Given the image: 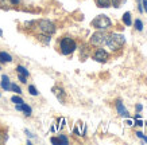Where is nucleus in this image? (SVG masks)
Instances as JSON below:
<instances>
[{
  "mask_svg": "<svg viewBox=\"0 0 147 145\" xmlns=\"http://www.w3.org/2000/svg\"><path fill=\"white\" fill-rule=\"evenodd\" d=\"M23 26L26 30H34L36 28V20H30V22H24L23 23Z\"/></svg>",
  "mask_w": 147,
  "mask_h": 145,
  "instance_id": "obj_20",
  "label": "nucleus"
},
{
  "mask_svg": "<svg viewBox=\"0 0 147 145\" xmlns=\"http://www.w3.org/2000/svg\"><path fill=\"white\" fill-rule=\"evenodd\" d=\"M90 55H92V59L98 62V63H107L111 59V54L108 53L105 48H102V46L101 47H96Z\"/></svg>",
  "mask_w": 147,
  "mask_h": 145,
  "instance_id": "obj_6",
  "label": "nucleus"
},
{
  "mask_svg": "<svg viewBox=\"0 0 147 145\" xmlns=\"http://www.w3.org/2000/svg\"><path fill=\"white\" fill-rule=\"evenodd\" d=\"M123 23L125 26H132V18H131V12H125L123 15Z\"/></svg>",
  "mask_w": 147,
  "mask_h": 145,
  "instance_id": "obj_18",
  "label": "nucleus"
},
{
  "mask_svg": "<svg viewBox=\"0 0 147 145\" xmlns=\"http://www.w3.org/2000/svg\"><path fill=\"white\" fill-rule=\"evenodd\" d=\"M13 61L12 55L7 51H0V63L1 65H7V63H11Z\"/></svg>",
  "mask_w": 147,
  "mask_h": 145,
  "instance_id": "obj_14",
  "label": "nucleus"
},
{
  "mask_svg": "<svg viewBox=\"0 0 147 145\" xmlns=\"http://www.w3.org/2000/svg\"><path fill=\"white\" fill-rule=\"evenodd\" d=\"M11 102H12L13 105H18V104H23V98L20 97V94H16V96H12L11 97Z\"/></svg>",
  "mask_w": 147,
  "mask_h": 145,
  "instance_id": "obj_21",
  "label": "nucleus"
},
{
  "mask_svg": "<svg viewBox=\"0 0 147 145\" xmlns=\"http://www.w3.org/2000/svg\"><path fill=\"white\" fill-rule=\"evenodd\" d=\"M0 97H1V94H0Z\"/></svg>",
  "mask_w": 147,
  "mask_h": 145,
  "instance_id": "obj_38",
  "label": "nucleus"
},
{
  "mask_svg": "<svg viewBox=\"0 0 147 145\" xmlns=\"http://www.w3.org/2000/svg\"><path fill=\"white\" fill-rule=\"evenodd\" d=\"M94 3L98 8H109L111 7V0H94Z\"/></svg>",
  "mask_w": 147,
  "mask_h": 145,
  "instance_id": "obj_16",
  "label": "nucleus"
},
{
  "mask_svg": "<svg viewBox=\"0 0 147 145\" xmlns=\"http://www.w3.org/2000/svg\"><path fill=\"white\" fill-rule=\"evenodd\" d=\"M51 92L54 93V96L57 97L58 101L61 102V104H65V101H66V92H65L61 86H54V88L51 89Z\"/></svg>",
  "mask_w": 147,
  "mask_h": 145,
  "instance_id": "obj_7",
  "label": "nucleus"
},
{
  "mask_svg": "<svg viewBox=\"0 0 147 145\" xmlns=\"http://www.w3.org/2000/svg\"><path fill=\"white\" fill-rule=\"evenodd\" d=\"M144 124H146V126H147V121H146V122H144Z\"/></svg>",
  "mask_w": 147,
  "mask_h": 145,
  "instance_id": "obj_37",
  "label": "nucleus"
},
{
  "mask_svg": "<svg viewBox=\"0 0 147 145\" xmlns=\"http://www.w3.org/2000/svg\"><path fill=\"white\" fill-rule=\"evenodd\" d=\"M65 125H66V118L65 117H58L57 121L51 126V130L53 132H59V130H62L63 128H65Z\"/></svg>",
  "mask_w": 147,
  "mask_h": 145,
  "instance_id": "obj_10",
  "label": "nucleus"
},
{
  "mask_svg": "<svg viewBox=\"0 0 147 145\" xmlns=\"http://www.w3.org/2000/svg\"><path fill=\"white\" fill-rule=\"evenodd\" d=\"M90 26L93 27L94 30L108 31L112 27V20L108 18L107 15H97V16L90 22Z\"/></svg>",
  "mask_w": 147,
  "mask_h": 145,
  "instance_id": "obj_3",
  "label": "nucleus"
},
{
  "mask_svg": "<svg viewBox=\"0 0 147 145\" xmlns=\"http://www.w3.org/2000/svg\"><path fill=\"white\" fill-rule=\"evenodd\" d=\"M18 79H19V82H20V84H23V85L27 84V77H24V75L18 74Z\"/></svg>",
  "mask_w": 147,
  "mask_h": 145,
  "instance_id": "obj_26",
  "label": "nucleus"
},
{
  "mask_svg": "<svg viewBox=\"0 0 147 145\" xmlns=\"http://www.w3.org/2000/svg\"><path fill=\"white\" fill-rule=\"evenodd\" d=\"M134 26H135V30L136 31H139V32H142L143 31V22L140 20V19H135Z\"/></svg>",
  "mask_w": 147,
  "mask_h": 145,
  "instance_id": "obj_23",
  "label": "nucleus"
},
{
  "mask_svg": "<svg viewBox=\"0 0 147 145\" xmlns=\"http://www.w3.org/2000/svg\"><path fill=\"white\" fill-rule=\"evenodd\" d=\"M142 109H143V106L140 105V104H138V105H136V110H138V112H142Z\"/></svg>",
  "mask_w": 147,
  "mask_h": 145,
  "instance_id": "obj_33",
  "label": "nucleus"
},
{
  "mask_svg": "<svg viewBox=\"0 0 147 145\" xmlns=\"http://www.w3.org/2000/svg\"><path fill=\"white\" fill-rule=\"evenodd\" d=\"M15 109L18 110V112H23V114L26 116V117H31V114H32V108L30 105H27L26 102L15 105Z\"/></svg>",
  "mask_w": 147,
  "mask_h": 145,
  "instance_id": "obj_8",
  "label": "nucleus"
},
{
  "mask_svg": "<svg viewBox=\"0 0 147 145\" xmlns=\"http://www.w3.org/2000/svg\"><path fill=\"white\" fill-rule=\"evenodd\" d=\"M115 106H116V110H117V114L120 116V117H124V118H127V117L129 116L127 108L123 105V102H121L120 100H117V101L115 102Z\"/></svg>",
  "mask_w": 147,
  "mask_h": 145,
  "instance_id": "obj_9",
  "label": "nucleus"
},
{
  "mask_svg": "<svg viewBox=\"0 0 147 145\" xmlns=\"http://www.w3.org/2000/svg\"><path fill=\"white\" fill-rule=\"evenodd\" d=\"M27 92H28V94H30V96H32V97H38V96H39V92H38V89H36L34 85H28Z\"/></svg>",
  "mask_w": 147,
  "mask_h": 145,
  "instance_id": "obj_19",
  "label": "nucleus"
},
{
  "mask_svg": "<svg viewBox=\"0 0 147 145\" xmlns=\"http://www.w3.org/2000/svg\"><path fill=\"white\" fill-rule=\"evenodd\" d=\"M125 0H111V7H115V8H120L121 5L124 4Z\"/></svg>",
  "mask_w": 147,
  "mask_h": 145,
  "instance_id": "obj_24",
  "label": "nucleus"
},
{
  "mask_svg": "<svg viewBox=\"0 0 147 145\" xmlns=\"http://www.w3.org/2000/svg\"><path fill=\"white\" fill-rule=\"evenodd\" d=\"M107 38H108V31L96 30V32H93L92 36L89 38V46H92V47H101V46L105 44Z\"/></svg>",
  "mask_w": 147,
  "mask_h": 145,
  "instance_id": "obj_4",
  "label": "nucleus"
},
{
  "mask_svg": "<svg viewBox=\"0 0 147 145\" xmlns=\"http://www.w3.org/2000/svg\"><path fill=\"white\" fill-rule=\"evenodd\" d=\"M140 3H142V8L144 12H147V0H140Z\"/></svg>",
  "mask_w": 147,
  "mask_h": 145,
  "instance_id": "obj_29",
  "label": "nucleus"
},
{
  "mask_svg": "<svg viewBox=\"0 0 147 145\" xmlns=\"http://www.w3.org/2000/svg\"><path fill=\"white\" fill-rule=\"evenodd\" d=\"M58 140H59L61 144H65V145L70 142V140H69V137H67L66 134H58Z\"/></svg>",
  "mask_w": 147,
  "mask_h": 145,
  "instance_id": "obj_25",
  "label": "nucleus"
},
{
  "mask_svg": "<svg viewBox=\"0 0 147 145\" xmlns=\"http://www.w3.org/2000/svg\"><path fill=\"white\" fill-rule=\"evenodd\" d=\"M3 136H5V134H4V133H3V130L0 129V142H1V141H4V140H3V138H1V137H3Z\"/></svg>",
  "mask_w": 147,
  "mask_h": 145,
  "instance_id": "obj_34",
  "label": "nucleus"
},
{
  "mask_svg": "<svg viewBox=\"0 0 147 145\" xmlns=\"http://www.w3.org/2000/svg\"><path fill=\"white\" fill-rule=\"evenodd\" d=\"M50 142H51V144H55V145H61V142H59V140H58V137H51V138H50Z\"/></svg>",
  "mask_w": 147,
  "mask_h": 145,
  "instance_id": "obj_28",
  "label": "nucleus"
},
{
  "mask_svg": "<svg viewBox=\"0 0 147 145\" xmlns=\"http://www.w3.org/2000/svg\"><path fill=\"white\" fill-rule=\"evenodd\" d=\"M85 132H86V126H85L82 122H78L76 124V126H74V129H73V134L74 136H85Z\"/></svg>",
  "mask_w": 147,
  "mask_h": 145,
  "instance_id": "obj_12",
  "label": "nucleus"
},
{
  "mask_svg": "<svg viewBox=\"0 0 147 145\" xmlns=\"http://www.w3.org/2000/svg\"><path fill=\"white\" fill-rule=\"evenodd\" d=\"M135 134H136V137H138V138H140V140H143V138H144V133H142V132H136L135 133Z\"/></svg>",
  "mask_w": 147,
  "mask_h": 145,
  "instance_id": "obj_31",
  "label": "nucleus"
},
{
  "mask_svg": "<svg viewBox=\"0 0 147 145\" xmlns=\"http://www.w3.org/2000/svg\"><path fill=\"white\" fill-rule=\"evenodd\" d=\"M0 88L3 89L4 92H9V88H11V81H9V77L7 74H3V75H1Z\"/></svg>",
  "mask_w": 147,
  "mask_h": 145,
  "instance_id": "obj_13",
  "label": "nucleus"
},
{
  "mask_svg": "<svg viewBox=\"0 0 147 145\" xmlns=\"http://www.w3.org/2000/svg\"><path fill=\"white\" fill-rule=\"evenodd\" d=\"M8 3L11 5H15V7H16V5L22 4V0H8Z\"/></svg>",
  "mask_w": 147,
  "mask_h": 145,
  "instance_id": "obj_27",
  "label": "nucleus"
},
{
  "mask_svg": "<svg viewBox=\"0 0 147 145\" xmlns=\"http://www.w3.org/2000/svg\"><path fill=\"white\" fill-rule=\"evenodd\" d=\"M77 48H78V44L74 40V38H71L70 35H65L58 40V50L65 57L73 55V53L76 51Z\"/></svg>",
  "mask_w": 147,
  "mask_h": 145,
  "instance_id": "obj_1",
  "label": "nucleus"
},
{
  "mask_svg": "<svg viewBox=\"0 0 147 145\" xmlns=\"http://www.w3.org/2000/svg\"><path fill=\"white\" fill-rule=\"evenodd\" d=\"M9 90L13 92L15 94H22V89H20V86L16 85V84H12V82H11V88H9Z\"/></svg>",
  "mask_w": 147,
  "mask_h": 145,
  "instance_id": "obj_22",
  "label": "nucleus"
},
{
  "mask_svg": "<svg viewBox=\"0 0 147 145\" xmlns=\"http://www.w3.org/2000/svg\"><path fill=\"white\" fill-rule=\"evenodd\" d=\"M78 50H80V59H82V61H85V58H88L90 55V50L86 44H82Z\"/></svg>",
  "mask_w": 147,
  "mask_h": 145,
  "instance_id": "obj_15",
  "label": "nucleus"
},
{
  "mask_svg": "<svg viewBox=\"0 0 147 145\" xmlns=\"http://www.w3.org/2000/svg\"><path fill=\"white\" fill-rule=\"evenodd\" d=\"M35 38H36V40H38L40 44H43V46H49L50 42H51V35H49V34H43V32L36 34Z\"/></svg>",
  "mask_w": 147,
  "mask_h": 145,
  "instance_id": "obj_11",
  "label": "nucleus"
},
{
  "mask_svg": "<svg viewBox=\"0 0 147 145\" xmlns=\"http://www.w3.org/2000/svg\"><path fill=\"white\" fill-rule=\"evenodd\" d=\"M132 125H134V121L127 117V120H125V126H132Z\"/></svg>",
  "mask_w": 147,
  "mask_h": 145,
  "instance_id": "obj_30",
  "label": "nucleus"
},
{
  "mask_svg": "<svg viewBox=\"0 0 147 145\" xmlns=\"http://www.w3.org/2000/svg\"><path fill=\"white\" fill-rule=\"evenodd\" d=\"M0 36H3V31L0 30Z\"/></svg>",
  "mask_w": 147,
  "mask_h": 145,
  "instance_id": "obj_35",
  "label": "nucleus"
},
{
  "mask_svg": "<svg viewBox=\"0 0 147 145\" xmlns=\"http://www.w3.org/2000/svg\"><path fill=\"white\" fill-rule=\"evenodd\" d=\"M24 133H26V134H27V136H28V137H30V138H32V137H35V136H34V134H32L31 132H30V130H27V129H26V130H24Z\"/></svg>",
  "mask_w": 147,
  "mask_h": 145,
  "instance_id": "obj_32",
  "label": "nucleus"
},
{
  "mask_svg": "<svg viewBox=\"0 0 147 145\" xmlns=\"http://www.w3.org/2000/svg\"><path fill=\"white\" fill-rule=\"evenodd\" d=\"M124 43H125L124 35L117 34V32L108 34V38L105 40V46L111 50V53H115V54L121 53V50L124 47Z\"/></svg>",
  "mask_w": 147,
  "mask_h": 145,
  "instance_id": "obj_2",
  "label": "nucleus"
},
{
  "mask_svg": "<svg viewBox=\"0 0 147 145\" xmlns=\"http://www.w3.org/2000/svg\"><path fill=\"white\" fill-rule=\"evenodd\" d=\"M36 28L39 30V32L49 34V35H54V34L57 32V26H55L51 20H49V19L36 20Z\"/></svg>",
  "mask_w": 147,
  "mask_h": 145,
  "instance_id": "obj_5",
  "label": "nucleus"
},
{
  "mask_svg": "<svg viewBox=\"0 0 147 145\" xmlns=\"http://www.w3.org/2000/svg\"><path fill=\"white\" fill-rule=\"evenodd\" d=\"M15 70H16V73H18V74H22V75H24V77H27V78L30 77V71L27 70V67H24L23 65H18Z\"/></svg>",
  "mask_w": 147,
  "mask_h": 145,
  "instance_id": "obj_17",
  "label": "nucleus"
},
{
  "mask_svg": "<svg viewBox=\"0 0 147 145\" xmlns=\"http://www.w3.org/2000/svg\"><path fill=\"white\" fill-rule=\"evenodd\" d=\"M0 70H1V63H0Z\"/></svg>",
  "mask_w": 147,
  "mask_h": 145,
  "instance_id": "obj_36",
  "label": "nucleus"
}]
</instances>
